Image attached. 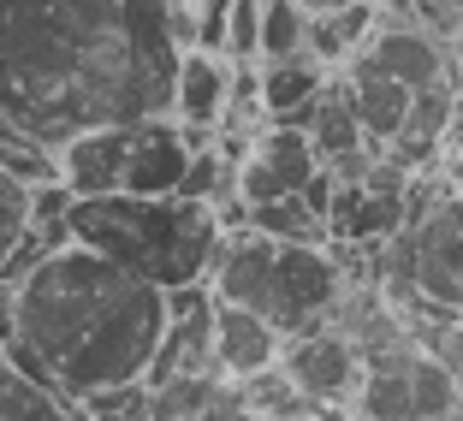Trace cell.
Instances as JSON below:
<instances>
[{"mask_svg":"<svg viewBox=\"0 0 463 421\" xmlns=\"http://www.w3.org/2000/svg\"><path fill=\"white\" fill-rule=\"evenodd\" d=\"M166 326L173 309L155 279L71 238L18 285V339L6 356L36 386L90 404L113 386L149 380Z\"/></svg>","mask_w":463,"mask_h":421,"instance_id":"cell-1","label":"cell"},{"mask_svg":"<svg viewBox=\"0 0 463 421\" xmlns=\"http://www.w3.org/2000/svg\"><path fill=\"white\" fill-rule=\"evenodd\" d=\"M66 226L78 244L113 256L119 267L155 279L161 291L203 285L226 244L220 208L191 202V196H78Z\"/></svg>","mask_w":463,"mask_h":421,"instance_id":"cell-2","label":"cell"},{"mask_svg":"<svg viewBox=\"0 0 463 421\" xmlns=\"http://www.w3.org/2000/svg\"><path fill=\"white\" fill-rule=\"evenodd\" d=\"M208 285L220 303H244V309L268 314L286 339H298L315 326H333L345 291H351V273L333 244H279L268 231L244 226L226 231Z\"/></svg>","mask_w":463,"mask_h":421,"instance_id":"cell-3","label":"cell"},{"mask_svg":"<svg viewBox=\"0 0 463 421\" xmlns=\"http://www.w3.org/2000/svg\"><path fill=\"white\" fill-rule=\"evenodd\" d=\"M458 404H463V380L410 339L368 356L363 392H356V421H434Z\"/></svg>","mask_w":463,"mask_h":421,"instance_id":"cell-4","label":"cell"},{"mask_svg":"<svg viewBox=\"0 0 463 421\" xmlns=\"http://www.w3.org/2000/svg\"><path fill=\"white\" fill-rule=\"evenodd\" d=\"M279 368L291 374V386H298L315 409H356V392H363V374H368V356L356 351L351 332H339V326H315V332L286 339Z\"/></svg>","mask_w":463,"mask_h":421,"instance_id":"cell-5","label":"cell"},{"mask_svg":"<svg viewBox=\"0 0 463 421\" xmlns=\"http://www.w3.org/2000/svg\"><path fill=\"white\" fill-rule=\"evenodd\" d=\"M315 173H321V154H315L303 125H261L250 136V154L238 161V196L250 208L286 202V196H303Z\"/></svg>","mask_w":463,"mask_h":421,"instance_id":"cell-6","label":"cell"},{"mask_svg":"<svg viewBox=\"0 0 463 421\" xmlns=\"http://www.w3.org/2000/svg\"><path fill=\"white\" fill-rule=\"evenodd\" d=\"M226 113H232V60L208 54V48H184L173 83V119L191 131L196 149H208L226 125Z\"/></svg>","mask_w":463,"mask_h":421,"instance_id":"cell-7","label":"cell"},{"mask_svg":"<svg viewBox=\"0 0 463 421\" xmlns=\"http://www.w3.org/2000/svg\"><path fill=\"white\" fill-rule=\"evenodd\" d=\"M191 161H196V143L173 113L166 119H143L131 143V166H125V196H178Z\"/></svg>","mask_w":463,"mask_h":421,"instance_id":"cell-8","label":"cell"},{"mask_svg":"<svg viewBox=\"0 0 463 421\" xmlns=\"http://www.w3.org/2000/svg\"><path fill=\"white\" fill-rule=\"evenodd\" d=\"M286 356V332L268 314L244 309V303H220L214 309V368L226 380H256Z\"/></svg>","mask_w":463,"mask_h":421,"instance_id":"cell-9","label":"cell"},{"mask_svg":"<svg viewBox=\"0 0 463 421\" xmlns=\"http://www.w3.org/2000/svg\"><path fill=\"white\" fill-rule=\"evenodd\" d=\"M143 125V119H137ZM137 125H90L60 149V173L78 196H119L125 191V166H131Z\"/></svg>","mask_w":463,"mask_h":421,"instance_id":"cell-10","label":"cell"},{"mask_svg":"<svg viewBox=\"0 0 463 421\" xmlns=\"http://www.w3.org/2000/svg\"><path fill=\"white\" fill-rule=\"evenodd\" d=\"M363 54L374 60V66H386L398 83H410V89H428V83L451 78L446 42L428 24H416V18H381V30H374V42H368Z\"/></svg>","mask_w":463,"mask_h":421,"instance_id":"cell-11","label":"cell"},{"mask_svg":"<svg viewBox=\"0 0 463 421\" xmlns=\"http://www.w3.org/2000/svg\"><path fill=\"white\" fill-rule=\"evenodd\" d=\"M339 78H345V89H351V108H356V119H363L368 143H374V149H386V143L404 131L416 89H410V83H398L386 66H374L368 54H356Z\"/></svg>","mask_w":463,"mask_h":421,"instance_id":"cell-12","label":"cell"},{"mask_svg":"<svg viewBox=\"0 0 463 421\" xmlns=\"http://www.w3.org/2000/svg\"><path fill=\"white\" fill-rule=\"evenodd\" d=\"M451 108H458V83H428V89H416V101H410V119L404 131L386 143V161H398L404 173H422V166H434L439 154H446V125H451Z\"/></svg>","mask_w":463,"mask_h":421,"instance_id":"cell-13","label":"cell"},{"mask_svg":"<svg viewBox=\"0 0 463 421\" xmlns=\"http://www.w3.org/2000/svg\"><path fill=\"white\" fill-rule=\"evenodd\" d=\"M327 83H333V71L309 54L268 60V66H261V113H268V125H303V131H309L315 101H321Z\"/></svg>","mask_w":463,"mask_h":421,"instance_id":"cell-14","label":"cell"},{"mask_svg":"<svg viewBox=\"0 0 463 421\" xmlns=\"http://www.w3.org/2000/svg\"><path fill=\"white\" fill-rule=\"evenodd\" d=\"M381 30V0H356V6H339V13H315L309 18V60H321L327 71H345L356 54Z\"/></svg>","mask_w":463,"mask_h":421,"instance_id":"cell-15","label":"cell"},{"mask_svg":"<svg viewBox=\"0 0 463 421\" xmlns=\"http://www.w3.org/2000/svg\"><path fill=\"white\" fill-rule=\"evenodd\" d=\"M0 421H83V409L71 398L48 392L13 362V356H0Z\"/></svg>","mask_w":463,"mask_h":421,"instance_id":"cell-16","label":"cell"},{"mask_svg":"<svg viewBox=\"0 0 463 421\" xmlns=\"http://www.w3.org/2000/svg\"><path fill=\"white\" fill-rule=\"evenodd\" d=\"M226 374L220 368H203V374H173V380L149 386V421H196L220 392H226Z\"/></svg>","mask_w":463,"mask_h":421,"instance_id":"cell-17","label":"cell"},{"mask_svg":"<svg viewBox=\"0 0 463 421\" xmlns=\"http://www.w3.org/2000/svg\"><path fill=\"white\" fill-rule=\"evenodd\" d=\"M250 226L268 231V238H279V244H333L327 220L315 214L303 196H286V202H261V208H250Z\"/></svg>","mask_w":463,"mask_h":421,"instance_id":"cell-18","label":"cell"},{"mask_svg":"<svg viewBox=\"0 0 463 421\" xmlns=\"http://www.w3.org/2000/svg\"><path fill=\"white\" fill-rule=\"evenodd\" d=\"M309 6H298V0H268L261 6V66L268 60H298L309 54Z\"/></svg>","mask_w":463,"mask_h":421,"instance_id":"cell-19","label":"cell"},{"mask_svg":"<svg viewBox=\"0 0 463 421\" xmlns=\"http://www.w3.org/2000/svg\"><path fill=\"white\" fill-rule=\"evenodd\" d=\"M261 6L268 0H232V18H226V60L232 66H261Z\"/></svg>","mask_w":463,"mask_h":421,"instance_id":"cell-20","label":"cell"},{"mask_svg":"<svg viewBox=\"0 0 463 421\" xmlns=\"http://www.w3.org/2000/svg\"><path fill=\"white\" fill-rule=\"evenodd\" d=\"M24 231H30V184H18L13 173H0V267L24 244Z\"/></svg>","mask_w":463,"mask_h":421,"instance_id":"cell-21","label":"cell"},{"mask_svg":"<svg viewBox=\"0 0 463 421\" xmlns=\"http://www.w3.org/2000/svg\"><path fill=\"white\" fill-rule=\"evenodd\" d=\"M446 154L463 161V89H458V108H451V125H446Z\"/></svg>","mask_w":463,"mask_h":421,"instance_id":"cell-22","label":"cell"},{"mask_svg":"<svg viewBox=\"0 0 463 421\" xmlns=\"http://www.w3.org/2000/svg\"><path fill=\"white\" fill-rule=\"evenodd\" d=\"M18 136H24V131H18V119H13L6 108H0V143H18Z\"/></svg>","mask_w":463,"mask_h":421,"instance_id":"cell-23","label":"cell"},{"mask_svg":"<svg viewBox=\"0 0 463 421\" xmlns=\"http://www.w3.org/2000/svg\"><path fill=\"white\" fill-rule=\"evenodd\" d=\"M298 6H309V13H339V6H356V0H298Z\"/></svg>","mask_w":463,"mask_h":421,"instance_id":"cell-24","label":"cell"},{"mask_svg":"<svg viewBox=\"0 0 463 421\" xmlns=\"http://www.w3.org/2000/svg\"><path fill=\"white\" fill-rule=\"evenodd\" d=\"M256 421H268V416H256ZM286 421H333V416H321V409H315V416H286Z\"/></svg>","mask_w":463,"mask_h":421,"instance_id":"cell-25","label":"cell"},{"mask_svg":"<svg viewBox=\"0 0 463 421\" xmlns=\"http://www.w3.org/2000/svg\"><path fill=\"white\" fill-rule=\"evenodd\" d=\"M434 421H463V404H458V409H446V416H434Z\"/></svg>","mask_w":463,"mask_h":421,"instance_id":"cell-26","label":"cell"},{"mask_svg":"<svg viewBox=\"0 0 463 421\" xmlns=\"http://www.w3.org/2000/svg\"><path fill=\"white\" fill-rule=\"evenodd\" d=\"M78 409H83V404H78ZM83 421H90V416H83Z\"/></svg>","mask_w":463,"mask_h":421,"instance_id":"cell-27","label":"cell"}]
</instances>
